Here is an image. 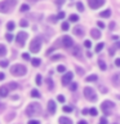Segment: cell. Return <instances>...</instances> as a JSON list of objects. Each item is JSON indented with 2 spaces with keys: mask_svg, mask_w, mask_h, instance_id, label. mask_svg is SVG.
<instances>
[{
  "mask_svg": "<svg viewBox=\"0 0 120 124\" xmlns=\"http://www.w3.org/2000/svg\"><path fill=\"white\" fill-rule=\"evenodd\" d=\"M7 87H8V89H15V88H17V84H15V83H9Z\"/></svg>",
  "mask_w": 120,
  "mask_h": 124,
  "instance_id": "cell-28",
  "label": "cell"
},
{
  "mask_svg": "<svg viewBox=\"0 0 120 124\" xmlns=\"http://www.w3.org/2000/svg\"><path fill=\"white\" fill-rule=\"evenodd\" d=\"M98 66L101 67V70H106V63L103 61H98Z\"/></svg>",
  "mask_w": 120,
  "mask_h": 124,
  "instance_id": "cell-27",
  "label": "cell"
},
{
  "mask_svg": "<svg viewBox=\"0 0 120 124\" xmlns=\"http://www.w3.org/2000/svg\"><path fill=\"white\" fill-rule=\"evenodd\" d=\"M70 21H71V22H77V21H79V17H77V16L76 14H71V16H70Z\"/></svg>",
  "mask_w": 120,
  "mask_h": 124,
  "instance_id": "cell-21",
  "label": "cell"
},
{
  "mask_svg": "<svg viewBox=\"0 0 120 124\" xmlns=\"http://www.w3.org/2000/svg\"><path fill=\"white\" fill-rule=\"evenodd\" d=\"M72 78H74V74H72V72H67L63 78H62V84H63V85H67L70 81L72 80Z\"/></svg>",
  "mask_w": 120,
  "mask_h": 124,
  "instance_id": "cell-9",
  "label": "cell"
},
{
  "mask_svg": "<svg viewBox=\"0 0 120 124\" xmlns=\"http://www.w3.org/2000/svg\"><path fill=\"white\" fill-rule=\"evenodd\" d=\"M48 112L50 115H53L54 112H56V102H54L53 100H50L48 102Z\"/></svg>",
  "mask_w": 120,
  "mask_h": 124,
  "instance_id": "cell-11",
  "label": "cell"
},
{
  "mask_svg": "<svg viewBox=\"0 0 120 124\" xmlns=\"http://www.w3.org/2000/svg\"><path fill=\"white\" fill-rule=\"evenodd\" d=\"M111 80H112L114 87H119V85H120V72L114 74V75H112V78H111Z\"/></svg>",
  "mask_w": 120,
  "mask_h": 124,
  "instance_id": "cell-10",
  "label": "cell"
},
{
  "mask_svg": "<svg viewBox=\"0 0 120 124\" xmlns=\"http://www.w3.org/2000/svg\"><path fill=\"white\" fill-rule=\"evenodd\" d=\"M8 65H9V62H8V61H5V60L0 61V66H1V67H7Z\"/></svg>",
  "mask_w": 120,
  "mask_h": 124,
  "instance_id": "cell-31",
  "label": "cell"
},
{
  "mask_svg": "<svg viewBox=\"0 0 120 124\" xmlns=\"http://www.w3.org/2000/svg\"><path fill=\"white\" fill-rule=\"evenodd\" d=\"M19 25H21L22 27H26V26H29V22H27L26 19H22V21L19 22Z\"/></svg>",
  "mask_w": 120,
  "mask_h": 124,
  "instance_id": "cell-36",
  "label": "cell"
},
{
  "mask_svg": "<svg viewBox=\"0 0 120 124\" xmlns=\"http://www.w3.org/2000/svg\"><path fill=\"white\" fill-rule=\"evenodd\" d=\"M76 71H77L79 75H84V70L81 69V67H79V66H76Z\"/></svg>",
  "mask_w": 120,
  "mask_h": 124,
  "instance_id": "cell-34",
  "label": "cell"
},
{
  "mask_svg": "<svg viewBox=\"0 0 120 124\" xmlns=\"http://www.w3.org/2000/svg\"><path fill=\"white\" fill-rule=\"evenodd\" d=\"M31 63H32V66L36 67V66L40 65V60H39V58H34V60H31Z\"/></svg>",
  "mask_w": 120,
  "mask_h": 124,
  "instance_id": "cell-22",
  "label": "cell"
},
{
  "mask_svg": "<svg viewBox=\"0 0 120 124\" xmlns=\"http://www.w3.org/2000/svg\"><path fill=\"white\" fill-rule=\"evenodd\" d=\"M84 46H87V48H90V46H92V43L89 41V40H85V41H84Z\"/></svg>",
  "mask_w": 120,
  "mask_h": 124,
  "instance_id": "cell-41",
  "label": "cell"
},
{
  "mask_svg": "<svg viewBox=\"0 0 120 124\" xmlns=\"http://www.w3.org/2000/svg\"><path fill=\"white\" fill-rule=\"evenodd\" d=\"M58 101H60V102H65V97L63 96H58Z\"/></svg>",
  "mask_w": 120,
  "mask_h": 124,
  "instance_id": "cell-49",
  "label": "cell"
},
{
  "mask_svg": "<svg viewBox=\"0 0 120 124\" xmlns=\"http://www.w3.org/2000/svg\"><path fill=\"white\" fill-rule=\"evenodd\" d=\"M98 78H97V75H90V76H88L87 78V81H96Z\"/></svg>",
  "mask_w": 120,
  "mask_h": 124,
  "instance_id": "cell-24",
  "label": "cell"
},
{
  "mask_svg": "<svg viewBox=\"0 0 120 124\" xmlns=\"http://www.w3.org/2000/svg\"><path fill=\"white\" fill-rule=\"evenodd\" d=\"M40 112H41V106L39 103L32 102L26 107V115L27 116H35V115H39Z\"/></svg>",
  "mask_w": 120,
  "mask_h": 124,
  "instance_id": "cell-1",
  "label": "cell"
},
{
  "mask_svg": "<svg viewBox=\"0 0 120 124\" xmlns=\"http://www.w3.org/2000/svg\"><path fill=\"white\" fill-rule=\"evenodd\" d=\"M7 27H8V30H9V31H12V30L14 29V22H9Z\"/></svg>",
  "mask_w": 120,
  "mask_h": 124,
  "instance_id": "cell-37",
  "label": "cell"
},
{
  "mask_svg": "<svg viewBox=\"0 0 120 124\" xmlns=\"http://www.w3.org/2000/svg\"><path fill=\"white\" fill-rule=\"evenodd\" d=\"M52 58H53V60H60V58H61V56L58 54V56H53Z\"/></svg>",
  "mask_w": 120,
  "mask_h": 124,
  "instance_id": "cell-56",
  "label": "cell"
},
{
  "mask_svg": "<svg viewBox=\"0 0 120 124\" xmlns=\"http://www.w3.org/2000/svg\"><path fill=\"white\" fill-rule=\"evenodd\" d=\"M63 111L65 112H71L72 111V107L71 106H63Z\"/></svg>",
  "mask_w": 120,
  "mask_h": 124,
  "instance_id": "cell-35",
  "label": "cell"
},
{
  "mask_svg": "<svg viewBox=\"0 0 120 124\" xmlns=\"http://www.w3.org/2000/svg\"><path fill=\"white\" fill-rule=\"evenodd\" d=\"M74 34L76 35V36H79V38H81V36H84V29L83 27H75L74 29Z\"/></svg>",
  "mask_w": 120,
  "mask_h": 124,
  "instance_id": "cell-13",
  "label": "cell"
},
{
  "mask_svg": "<svg viewBox=\"0 0 120 124\" xmlns=\"http://www.w3.org/2000/svg\"><path fill=\"white\" fill-rule=\"evenodd\" d=\"M30 1H32V3H35V1H38V0H30Z\"/></svg>",
  "mask_w": 120,
  "mask_h": 124,
  "instance_id": "cell-60",
  "label": "cell"
},
{
  "mask_svg": "<svg viewBox=\"0 0 120 124\" xmlns=\"http://www.w3.org/2000/svg\"><path fill=\"white\" fill-rule=\"evenodd\" d=\"M8 1V4H10V5H14L15 4V0H7Z\"/></svg>",
  "mask_w": 120,
  "mask_h": 124,
  "instance_id": "cell-53",
  "label": "cell"
},
{
  "mask_svg": "<svg viewBox=\"0 0 120 124\" xmlns=\"http://www.w3.org/2000/svg\"><path fill=\"white\" fill-rule=\"evenodd\" d=\"M57 70H58V72H65L66 71V67H65V66H62V65H60L57 67Z\"/></svg>",
  "mask_w": 120,
  "mask_h": 124,
  "instance_id": "cell-33",
  "label": "cell"
},
{
  "mask_svg": "<svg viewBox=\"0 0 120 124\" xmlns=\"http://www.w3.org/2000/svg\"><path fill=\"white\" fill-rule=\"evenodd\" d=\"M99 124H107V120H106V118H102L99 120Z\"/></svg>",
  "mask_w": 120,
  "mask_h": 124,
  "instance_id": "cell-47",
  "label": "cell"
},
{
  "mask_svg": "<svg viewBox=\"0 0 120 124\" xmlns=\"http://www.w3.org/2000/svg\"><path fill=\"white\" fill-rule=\"evenodd\" d=\"M4 108H5V105H4V103H0V114L4 111Z\"/></svg>",
  "mask_w": 120,
  "mask_h": 124,
  "instance_id": "cell-48",
  "label": "cell"
},
{
  "mask_svg": "<svg viewBox=\"0 0 120 124\" xmlns=\"http://www.w3.org/2000/svg\"><path fill=\"white\" fill-rule=\"evenodd\" d=\"M88 4L92 9H97V8L102 7L105 4V0H88Z\"/></svg>",
  "mask_w": 120,
  "mask_h": 124,
  "instance_id": "cell-8",
  "label": "cell"
},
{
  "mask_svg": "<svg viewBox=\"0 0 120 124\" xmlns=\"http://www.w3.org/2000/svg\"><path fill=\"white\" fill-rule=\"evenodd\" d=\"M48 19H49V22H50V23H56V22L58 21V17H57V16H50Z\"/></svg>",
  "mask_w": 120,
  "mask_h": 124,
  "instance_id": "cell-23",
  "label": "cell"
},
{
  "mask_svg": "<svg viewBox=\"0 0 120 124\" xmlns=\"http://www.w3.org/2000/svg\"><path fill=\"white\" fill-rule=\"evenodd\" d=\"M76 88H77V83H71L70 84V89L74 92V91H76Z\"/></svg>",
  "mask_w": 120,
  "mask_h": 124,
  "instance_id": "cell-29",
  "label": "cell"
},
{
  "mask_svg": "<svg viewBox=\"0 0 120 124\" xmlns=\"http://www.w3.org/2000/svg\"><path fill=\"white\" fill-rule=\"evenodd\" d=\"M46 83H48L49 89H53V81H52V79H46Z\"/></svg>",
  "mask_w": 120,
  "mask_h": 124,
  "instance_id": "cell-38",
  "label": "cell"
},
{
  "mask_svg": "<svg viewBox=\"0 0 120 124\" xmlns=\"http://www.w3.org/2000/svg\"><path fill=\"white\" fill-rule=\"evenodd\" d=\"M30 9V7H29V4H23V5L21 7V12H27Z\"/></svg>",
  "mask_w": 120,
  "mask_h": 124,
  "instance_id": "cell-25",
  "label": "cell"
},
{
  "mask_svg": "<svg viewBox=\"0 0 120 124\" xmlns=\"http://www.w3.org/2000/svg\"><path fill=\"white\" fill-rule=\"evenodd\" d=\"M84 96H85V98H87L88 101H90V102H94V101L97 100V93L94 92V89L90 88V87H85L84 88Z\"/></svg>",
  "mask_w": 120,
  "mask_h": 124,
  "instance_id": "cell-3",
  "label": "cell"
},
{
  "mask_svg": "<svg viewBox=\"0 0 120 124\" xmlns=\"http://www.w3.org/2000/svg\"><path fill=\"white\" fill-rule=\"evenodd\" d=\"M97 26H98L99 29H103V27H105V23L101 22V21H98V22H97Z\"/></svg>",
  "mask_w": 120,
  "mask_h": 124,
  "instance_id": "cell-44",
  "label": "cell"
},
{
  "mask_svg": "<svg viewBox=\"0 0 120 124\" xmlns=\"http://www.w3.org/2000/svg\"><path fill=\"white\" fill-rule=\"evenodd\" d=\"M108 53H110V56H114V54H115L114 49H110V50H108Z\"/></svg>",
  "mask_w": 120,
  "mask_h": 124,
  "instance_id": "cell-55",
  "label": "cell"
},
{
  "mask_svg": "<svg viewBox=\"0 0 120 124\" xmlns=\"http://www.w3.org/2000/svg\"><path fill=\"white\" fill-rule=\"evenodd\" d=\"M115 48H119L120 49V41H116L115 43Z\"/></svg>",
  "mask_w": 120,
  "mask_h": 124,
  "instance_id": "cell-54",
  "label": "cell"
},
{
  "mask_svg": "<svg viewBox=\"0 0 120 124\" xmlns=\"http://www.w3.org/2000/svg\"><path fill=\"white\" fill-rule=\"evenodd\" d=\"M26 39H27V32H25V31L18 32L17 36H15V40H17V43L19 44V46H23V45H25Z\"/></svg>",
  "mask_w": 120,
  "mask_h": 124,
  "instance_id": "cell-5",
  "label": "cell"
},
{
  "mask_svg": "<svg viewBox=\"0 0 120 124\" xmlns=\"http://www.w3.org/2000/svg\"><path fill=\"white\" fill-rule=\"evenodd\" d=\"M90 35H92V38H94V39H99L101 38V31L97 30V29H92L90 30Z\"/></svg>",
  "mask_w": 120,
  "mask_h": 124,
  "instance_id": "cell-16",
  "label": "cell"
},
{
  "mask_svg": "<svg viewBox=\"0 0 120 124\" xmlns=\"http://www.w3.org/2000/svg\"><path fill=\"white\" fill-rule=\"evenodd\" d=\"M31 96H32L34 98H39V97H40V93H39L38 89H32V91H31Z\"/></svg>",
  "mask_w": 120,
  "mask_h": 124,
  "instance_id": "cell-20",
  "label": "cell"
},
{
  "mask_svg": "<svg viewBox=\"0 0 120 124\" xmlns=\"http://www.w3.org/2000/svg\"><path fill=\"white\" fill-rule=\"evenodd\" d=\"M112 107H114V103H112L111 101H105V102L101 105V108H102V111L106 115H110V108H112Z\"/></svg>",
  "mask_w": 120,
  "mask_h": 124,
  "instance_id": "cell-6",
  "label": "cell"
},
{
  "mask_svg": "<svg viewBox=\"0 0 120 124\" xmlns=\"http://www.w3.org/2000/svg\"><path fill=\"white\" fill-rule=\"evenodd\" d=\"M102 48H103V43H99V44L96 46V52H101V50H102Z\"/></svg>",
  "mask_w": 120,
  "mask_h": 124,
  "instance_id": "cell-30",
  "label": "cell"
},
{
  "mask_svg": "<svg viewBox=\"0 0 120 124\" xmlns=\"http://www.w3.org/2000/svg\"><path fill=\"white\" fill-rule=\"evenodd\" d=\"M58 123L60 124H72V120L66 118V116H61V118L58 119Z\"/></svg>",
  "mask_w": 120,
  "mask_h": 124,
  "instance_id": "cell-14",
  "label": "cell"
},
{
  "mask_svg": "<svg viewBox=\"0 0 120 124\" xmlns=\"http://www.w3.org/2000/svg\"><path fill=\"white\" fill-rule=\"evenodd\" d=\"M57 17L60 18V19H62V18H65V13H63V12H60V13H58V16H57Z\"/></svg>",
  "mask_w": 120,
  "mask_h": 124,
  "instance_id": "cell-45",
  "label": "cell"
},
{
  "mask_svg": "<svg viewBox=\"0 0 120 124\" xmlns=\"http://www.w3.org/2000/svg\"><path fill=\"white\" fill-rule=\"evenodd\" d=\"M89 114H90V115H93V116H96V115H97V110H96L94 107H92L90 110H89Z\"/></svg>",
  "mask_w": 120,
  "mask_h": 124,
  "instance_id": "cell-39",
  "label": "cell"
},
{
  "mask_svg": "<svg viewBox=\"0 0 120 124\" xmlns=\"http://www.w3.org/2000/svg\"><path fill=\"white\" fill-rule=\"evenodd\" d=\"M5 54H7V48H5V45L0 44V57L5 56Z\"/></svg>",
  "mask_w": 120,
  "mask_h": 124,
  "instance_id": "cell-19",
  "label": "cell"
},
{
  "mask_svg": "<svg viewBox=\"0 0 120 124\" xmlns=\"http://www.w3.org/2000/svg\"><path fill=\"white\" fill-rule=\"evenodd\" d=\"M56 4L57 5H62V4H65V0H56Z\"/></svg>",
  "mask_w": 120,
  "mask_h": 124,
  "instance_id": "cell-46",
  "label": "cell"
},
{
  "mask_svg": "<svg viewBox=\"0 0 120 124\" xmlns=\"http://www.w3.org/2000/svg\"><path fill=\"white\" fill-rule=\"evenodd\" d=\"M8 93H9V89H8L7 85H3V87H0V96H1V97H7Z\"/></svg>",
  "mask_w": 120,
  "mask_h": 124,
  "instance_id": "cell-15",
  "label": "cell"
},
{
  "mask_svg": "<svg viewBox=\"0 0 120 124\" xmlns=\"http://www.w3.org/2000/svg\"><path fill=\"white\" fill-rule=\"evenodd\" d=\"M41 48V39L40 38H35L30 43V52L38 53Z\"/></svg>",
  "mask_w": 120,
  "mask_h": 124,
  "instance_id": "cell-4",
  "label": "cell"
},
{
  "mask_svg": "<svg viewBox=\"0 0 120 124\" xmlns=\"http://www.w3.org/2000/svg\"><path fill=\"white\" fill-rule=\"evenodd\" d=\"M83 114H84V115H89V108H84V110H83Z\"/></svg>",
  "mask_w": 120,
  "mask_h": 124,
  "instance_id": "cell-52",
  "label": "cell"
},
{
  "mask_svg": "<svg viewBox=\"0 0 120 124\" xmlns=\"http://www.w3.org/2000/svg\"><path fill=\"white\" fill-rule=\"evenodd\" d=\"M9 4H8V1H1L0 3V12L1 13H8L9 12Z\"/></svg>",
  "mask_w": 120,
  "mask_h": 124,
  "instance_id": "cell-12",
  "label": "cell"
},
{
  "mask_svg": "<svg viewBox=\"0 0 120 124\" xmlns=\"http://www.w3.org/2000/svg\"><path fill=\"white\" fill-rule=\"evenodd\" d=\"M35 80H36V84H41V75H36V78H35Z\"/></svg>",
  "mask_w": 120,
  "mask_h": 124,
  "instance_id": "cell-40",
  "label": "cell"
},
{
  "mask_svg": "<svg viewBox=\"0 0 120 124\" xmlns=\"http://www.w3.org/2000/svg\"><path fill=\"white\" fill-rule=\"evenodd\" d=\"M77 124H88V123L85 122V120H79V123H77Z\"/></svg>",
  "mask_w": 120,
  "mask_h": 124,
  "instance_id": "cell-57",
  "label": "cell"
},
{
  "mask_svg": "<svg viewBox=\"0 0 120 124\" xmlns=\"http://www.w3.org/2000/svg\"><path fill=\"white\" fill-rule=\"evenodd\" d=\"M10 72H12V75H14V76H23L27 72V70L23 65H14L10 67Z\"/></svg>",
  "mask_w": 120,
  "mask_h": 124,
  "instance_id": "cell-2",
  "label": "cell"
},
{
  "mask_svg": "<svg viewBox=\"0 0 120 124\" xmlns=\"http://www.w3.org/2000/svg\"><path fill=\"white\" fill-rule=\"evenodd\" d=\"M27 124H40V123H39L38 120H30V122L27 123Z\"/></svg>",
  "mask_w": 120,
  "mask_h": 124,
  "instance_id": "cell-51",
  "label": "cell"
},
{
  "mask_svg": "<svg viewBox=\"0 0 120 124\" xmlns=\"http://www.w3.org/2000/svg\"><path fill=\"white\" fill-rule=\"evenodd\" d=\"M62 45H63L65 48H71V46H74L72 38L68 36V35H65V36L62 38Z\"/></svg>",
  "mask_w": 120,
  "mask_h": 124,
  "instance_id": "cell-7",
  "label": "cell"
},
{
  "mask_svg": "<svg viewBox=\"0 0 120 124\" xmlns=\"http://www.w3.org/2000/svg\"><path fill=\"white\" fill-rule=\"evenodd\" d=\"M4 78H5V75H4V74H3V72H0V80H3V79H4Z\"/></svg>",
  "mask_w": 120,
  "mask_h": 124,
  "instance_id": "cell-58",
  "label": "cell"
},
{
  "mask_svg": "<svg viewBox=\"0 0 120 124\" xmlns=\"http://www.w3.org/2000/svg\"><path fill=\"white\" fill-rule=\"evenodd\" d=\"M72 54L75 57H81V50H80V48L79 46H74V49H72Z\"/></svg>",
  "mask_w": 120,
  "mask_h": 124,
  "instance_id": "cell-17",
  "label": "cell"
},
{
  "mask_svg": "<svg viewBox=\"0 0 120 124\" xmlns=\"http://www.w3.org/2000/svg\"><path fill=\"white\" fill-rule=\"evenodd\" d=\"M5 38H7V40H9V41H10V40H13V35H12V34H7V35H5Z\"/></svg>",
  "mask_w": 120,
  "mask_h": 124,
  "instance_id": "cell-42",
  "label": "cell"
},
{
  "mask_svg": "<svg viewBox=\"0 0 120 124\" xmlns=\"http://www.w3.org/2000/svg\"><path fill=\"white\" fill-rule=\"evenodd\" d=\"M22 58H23V60H26V61H29V60H30V56H29L27 53H23V54H22Z\"/></svg>",
  "mask_w": 120,
  "mask_h": 124,
  "instance_id": "cell-43",
  "label": "cell"
},
{
  "mask_svg": "<svg viewBox=\"0 0 120 124\" xmlns=\"http://www.w3.org/2000/svg\"><path fill=\"white\" fill-rule=\"evenodd\" d=\"M76 8H77V9H79L80 12H83V10H84V5H83V4H81L80 1L76 4Z\"/></svg>",
  "mask_w": 120,
  "mask_h": 124,
  "instance_id": "cell-32",
  "label": "cell"
},
{
  "mask_svg": "<svg viewBox=\"0 0 120 124\" xmlns=\"http://www.w3.org/2000/svg\"><path fill=\"white\" fill-rule=\"evenodd\" d=\"M68 27H70L68 22H63V23H62V30H63V31H67Z\"/></svg>",
  "mask_w": 120,
  "mask_h": 124,
  "instance_id": "cell-26",
  "label": "cell"
},
{
  "mask_svg": "<svg viewBox=\"0 0 120 124\" xmlns=\"http://www.w3.org/2000/svg\"><path fill=\"white\" fill-rule=\"evenodd\" d=\"M114 26H115V23H114V22H111V25H110V29H114Z\"/></svg>",
  "mask_w": 120,
  "mask_h": 124,
  "instance_id": "cell-59",
  "label": "cell"
},
{
  "mask_svg": "<svg viewBox=\"0 0 120 124\" xmlns=\"http://www.w3.org/2000/svg\"><path fill=\"white\" fill-rule=\"evenodd\" d=\"M99 16H101L102 18H107V17H110V16H111V10H110V9H106V10L101 12Z\"/></svg>",
  "mask_w": 120,
  "mask_h": 124,
  "instance_id": "cell-18",
  "label": "cell"
},
{
  "mask_svg": "<svg viewBox=\"0 0 120 124\" xmlns=\"http://www.w3.org/2000/svg\"><path fill=\"white\" fill-rule=\"evenodd\" d=\"M115 65L118 66V67H120V58H116L115 60Z\"/></svg>",
  "mask_w": 120,
  "mask_h": 124,
  "instance_id": "cell-50",
  "label": "cell"
}]
</instances>
